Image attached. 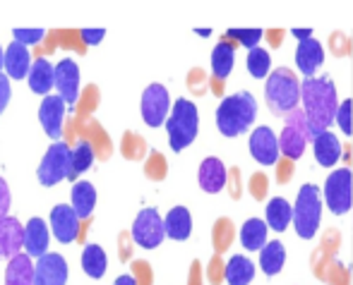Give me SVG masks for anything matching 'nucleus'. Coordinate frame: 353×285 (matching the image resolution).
I'll return each mask as SVG.
<instances>
[{
  "label": "nucleus",
  "instance_id": "1",
  "mask_svg": "<svg viewBox=\"0 0 353 285\" xmlns=\"http://www.w3.org/2000/svg\"><path fill=\"white\" fill-rule=\"evenodd\" d=\"M301 103L307 115L312 137L327 132L332 120H336L339 113V98H336V87L330 77H310L301 84Z\"/></svg>",
  "mask_w": 353,
  "mask_h": 285
},
{
  "label": "nucleus",
  "instance_id": "2",
  "mask_svg": "<svg viewBox=\"0 0 353 285\" xmlns=\"http://www.w3.org/2000/svg\"><path fill=\"white\" fill-rule=\"evenodd\" d=\"M257 118L255 96L248 92H238L226 96L216 108V127L223 137H238L243 134Z\"/></svg>",
  "mask_w": 353,
  "mask_h": 285
},
{
  "label": "nucleus",
  "instance_id": "3",
  "mask_svg": "<svg viewBox=\"0 0 353 285\" xmlns=\"http://www.w3.org/2000/svg\"><path fill=\"white\" fill-rule=\"evenodd\" d=\"M301 84L296 79V74L288 67H279L267 77L265 84V96L270 103V111L276 115H288L298 108L301 103Z\"/></svg>",
  "mask_w": 353,
  "mask_h": 285
},
{
  "label": "nucleus",
  "instance_id": "4",
  "mask_svg": "<svg viewBox=\"0 0 353 285\" xmlns=\"http://www.w3.org/2000/svg\"><path fill=\"white\" fill-rule=\"evenodd\" d=\"M166 129L173 151H183L190 147L197 137V129H200V113H197L195 103L188 98H178L166 120Z\"/></svg>",
  "mask_w": 353,
  "mask_h": 285
},
{
  "label": "nucleus",
  "instance_id": "5",
  "mask_svg": "<svg viewBox=\"0 0 353 285\" xmlns=\"http://www.w3.org/2000/svg\"><path fill=\"white\" fill-rule=\"evenodd\" d=\"M322 218V197L315 184H303L298 192L296 207H293V226H296L298 237L312 240L320 228Z\"/></svg>",
  "mask_w": 353,
  "mask_h": 285
},
{
  "label": "nucleus",
  "instance_id": "6",
  "mask_svg": "<svg viewBox=\"0 0 353 285\" xmlns=\"http://www.w3.org/2000/svg\"><path fill=\"white\" fill-rule=\"evenodd\" d=\"M283 132L279 137V147H281V154L286 158H301L303 151H305L307 142H310L312 137V129H310V123H307V115L305 111H301V108H296L293 113L286 115V120H283Z\"/></svg>",
  "mask_w": 353,
  "mask_h": 285
},
{
  "label": "nucleus",
  "instance_id": "7",
  "mask_svg": "<svg viewBox=\"0 0 353 285\" xmlns=\"http://www.w3.org/2000/svg\"><path fill=\"white\" fill-rule=\"evenodd\" d=\"M325 202L332 213L344 216L353 209V173L349 168H339L325 182Z\"/></svg>",
  "mask_w": 353,
  "mask_h": 285
},
{
  "label": "nucleus",
  "instance_id": "8",
  "mask_svg": "<svg viewBox=\"0 0 353 285\" xmlns=\"http://www.w3.org/2000/svg\"><path fill=\"white\" fill-rule=\"evenodd\" d=\"M70 144L68 142H53L39 166V182L43 187H53L61 180H68V166H70Z\"/></svg>",
  "mask_w": 353,
  "mask_h": 285
},
{
  "label": "nucleus",
  "instance_id": "9",
  "mask_svg": "<svg viewBox=\"0 0 353 285\" xmlns=\"http://www.w3.org/2000/svg\"><path fill=\"white\" fill-rule=\"evenodd\" d=\"M163 237H166V228H163V218L159 216V211L142 209L132 223V240L144 249H154L163 242Z\"/></svg>",
  "mask_w": 353,
  "mask_h": 285
},
{
  "label": "nucleus",
  "instance_id": "10",
  "mask_svg": "<svg viewBox=\"0 0 353 285\" xmlns=\"http://www.w3.org/2000/svg\"><path fill=\"white\" fill-rule=\"evenodd\" d=\"M171 98L163 84H149L142 92V120L149 127H159L171 115Z\"/></svg>",
  "mask_w": 353,
  "mask_h": 285
},
{
  "label": "nucleus",
  "instance_id": "11",
  "mask_svg": "<svg viewBox=\"0 0 353 285\" xmlns=\"http://www.w3.org/2000/svg\"><path fill=\"white\" fill-rule=\"evenodd\" d=\"M79 221L82 218L74 213L70 204H58L51 209V230L53 237L63 244H70L74 240H79Z\"/></svg>",
  "mask_w": 353,
  "mask_h": 285
},
{
  "label": "nucleus",
  "instance_id": "12",
  "mask_svg": "<svg viewBox=\"0 0 353 285\" xmlns=\"http://www.w3.org/2000/svg\"><path fill=\"white\" fill-rule=\"evenodd\" d=\"M65 106L68 103L63 101L58 94H48L43 96L41 106H39V120L43 125V132L53 139V142H61L63 137V118H65Z\"/></svg>",
  "mask_w": 353,
  "mask_h": 285
},
{
  "label": "nucleus",
  "instance_id": "13",
  "mask_svg": "<svg viewBox=\"0 0 353 285\" xmlns=\"http://www.w3.org/2000/svg\"><path fill=\"white\" fill-rule=\"evenodd\" d=\"M68 283V262L63 254H43L34 266V285H65Z\"/></svg>",
  "mask_w": 353,
  "mask_h": 285
},
{
  "label": "nucleus",
  "instance_id": "14",
  "mask_svg": "<svg viewBox=\"0 0 353 285\" xmlns=\"http://www.w3.org/2000/svg\"><path fill=\"white\" fill-rule=\"evenodd\" d=\"M250 154L262 166H274L281 154L279 137H276L270 127H257L255 132L250 134Z\"/></svg>",
  "mask_w": 353,
  "mask_h": 285
},
{
  "label": "nucleus",
  "instance_id": "15",
  "mask_svg": "<svg viewBox=\"0 0 353 285\" xmlns=\"http://www.w3.org/2000/svg\"><path fill=\"white\" fill-rule=\"evenodd\" d=\"M53 87H56L58 96H61L68 106H74V103H77V98H79V67H77L74 60L65 58L56 65V82H53Z\"/></svg>",
  "mask_w": 353,
  "mask_h": 285
},
{
  "label": "nucleus",
  "instance_id": "16",
  "mask_svg": "<svg viewBox=\"0 0 353 285\" xmlns=\"http://www.w3.org/2000/svg\"><path fill=\"white\" fill-rule=\"evenodd\" d=\"M48 242H51V233H48L43 218H29L27 226H24V252L29 257L41 259L43 254H48Z\"/></svg>",
  "mask_w": 353,
  "mask_h": 285
},
{
  "label": "nucleus",
  "instance_id": "17",
  "mask_svg": "<svg viewBox=\"0 0 353 285\" xmlns=\"http://www.w3.org/2000/svg\"><path fill=\"white\" fill-rule=\"evenodd\" d=\"M24 247V226L14 216H5L0 221V257H17Z\"/></svg>",
  "mask_w": 353,
  "mask_h": 285
},
{
  "label": "nucleus",
  "instance_id": "18",
  "mask_svg": "<svg viewBox=\"0 0 353 285\" xmlns=\"http://www.w3.org/2000/svg\"><path fill=\"white\" fill-rule=\"evenodd\" d=\"M32 53L29 46L19 41H12L5 48V74L10 79H24L29 77V70H32Z\"/></svg>",
  "mask_w": 353,
  "mask_h": 285
},
{
  "label": "nucleus",
  "instance_id": "19",
  "mask_svg": "<svg viewBox=\"0 0 353 285\" xmlns=\"http://www.w3.org/2000/svg\"><path fill=\"white\" fill-rule=\"evenodd\" d=\"M322 63H325V51H322L320 41H315V39H307V41L298 43L296 65H298V70L305 74V79L315 77V72L322 67Z\"/></svg>",
  "mask_w": 353,
  "mask_h": 285
},
{
  "label": "nucleus",
  "instance_id": "20",
  "mask_svg": "<svg viewBox=\"0 0 353 285\" xmlns=\"http://www.w3.org/2000/svg\"><path fill=\"white\" fill-rule=\"evenodd\" d=\"M197 180H200V187L205 189L207 194H216L223 189L226 184V168L219 158H205L200 166V173H197Z\"/></svg>",
  "mask_w": 353,
  "mask_h": 285
},
{
  "label": "nucleus",
  "instance_id": "21",
  "mask_svg": "<svg viewBox=\"0 0 353 285\" xmlns=\"http://www.w3.org/2000/svg\"><path fill=\"white\" fill-rule=\"evenodd\" d=\"M312 151L322 168H332L341 158V142L327 129V132L312 137Z\"/></svg>",
  "mask_w": 353,
  "mask_h": 285
},
{
  "label": "nucleus",
  "instance_id": "22",
  "mask_svg": "<svg viewBox=\"0 0 353 285\" xmlns=\"http://www.w3.org/2000/svg\"><path fill=\"white\" fill-rule=\"evenodd\" d=\"M163 228H166V237L183 242V240L190 237L192 233V216L185 207H173L171 211L163 218Z\"/></svg>",
  "mask_w": 353,
  "mask_h": 285
},
{
  "label": "nucleus",
  "instance_id": "23",
  "mask_svg": "<svg viewBox=\"0 0 353 285\" xmlns=\"http://www.w3.org/2000/svg\"><path fill=\"white\" fill-rule=\"evenodd\" d=\"M27 79H29V89H32L34 94L48 96L53 82H56V67H53L46 58H37V60H34V65H32V70H29Z\"/></svg>",
  "mask_w": 353,
  "mask_h": 285
},
{
  "label": "nucleus",
  "instance_id": "24",
  "mask_svg": "<svg viewBox=\"0 0 353 285\" xmlns=\"http://www.w3.org/2000/svg\"><path fill=\"white\" fill-rule=\"evenodd\" d=\"M5 285H34V264L27 252L17 254L5 268Z\"/></svg>",
  "mask_w": 353,
  "mask_h": 285
},
{
  "label": "nucleus",
  "instance_id": "25",
  "mask_svg": "<svg viewBox=\"0 0 353 285\" xmlns=\"http://www.w3.org/2000/svg\"><path fill=\"white\" fill-rule=\"evenodd\" d=\"M70 199H72L70 207L74 209V213H77L79 218H87V216H92L94 207H97V189H94L92 182L79 180V182L72 184Z\"/></svg>",
  "mask_w": 353,
  "mask_h": 285
},
{
  "label": "nucleus",
  "instance_id": "26",
  "mask_svg": "<svg viewBox=\"0 0 353 285\" xmlns=\"http://www.w3.org/2000/svg\"><path fill=\"white\" fill-rule=\"evenodd\" d=\"M233 63H236V46H233L231 41H221L214 46L212 51V74L214 79H219V82H223V79L231 74L233 70Z\"/></svg>",
  "mask_w": 353,
  "mask_h": 285
},
{
  "label": "nucleus",
  "instance_id": "27",
  "mask_svg": "<svg viewBox=\"0 0 353 285\" xmlns=\"http://www.w3.org/2000/svg\"><path fill=\"white\" fill-rule=\"evenodd\" d=\"M94 156H97V151H94L92 142H87V139H79V142L70 149L68 180H77L84 171H89V168H92V163H94Z\"/></svg>",
  "mask_w": 353,
  "mask_h": 285
},
{
  "label": "nucleus",
  "instance_id": "28",
  "mask_svg": "<svg viewBox=\"0 0 353 285\" xmlns=\"http://www.w3.org/2000/svg\"><path fill=\"white\" fill-rule=\"evenodd\" d=\"M223 276H226L228 285H248V283L252 281V278H255V264H252L248 257H241V254H236V257L228 259Z\"/></svg>",
  "mask_w": 353,
  "mask_h": 285
},
{
  "label": "nucleus",
  "instance_id": "29",
  "mask_svg": "<svg viewBox=\"0 0 353 285\" xmlns=\"http://www.w3.org/2000/svg\"><path fill=\"white\" fill-rule=\"evenodd\" d=\"M283 262H286V249L279 240H272L260 249V268L267 276H276L283 268Z\"/></svg>",
  "mask_w": 353,
  "mask_h": 285
},
{
  "label": "nucleus",
  "instance_id": "30",
  "mask_svg": "<svg viewBox=\"0 0 353 285\" xmlns=\"http://www.w3.org/2000/svg\"><path fill=\"white\" fill-rule=\"evenodd\" d=\"M293 221V207L281 197H274L267 204V226L276 233H283L288 228V223Z\"/></svg>",
  "mask_w": 353,
  "mask_h": 285
},
{
  "label": "nucleus",
  "instance_id": "31",
  "mask_svg": "<svg viewBox=\"0 0 353 285\" xmlns=\"http://www.w3.org/2000/svg\"><path fill=\"white\" fill-rule=\"evenodd\" d=\"M106 266H108V259H106L103 247H99V244H87L82 252L84 273H87L89 278H94V281H99V278L106 273Z\"/></svg>",
  "mask_w": 353,
  "mask_h": 285
},
{
  "label": "nucleus",
  "instance_id": "32",
  "mask_svg": "<svg viewBox=\"0 0 353 285\" xmlns=\"http://www.w3.org/2000/svg\"><path fill=\"white\" fill-rule=\"evenodd\" d=\"M267 223L260 221V218H250V221L243 223L241 228V242L245 249L255 252V249H262L267 244Z\"/></svg>",
  "mask_w": 353,
  "mask_h": 285
},
{
  "label": "nucleus",
  "instance_id": "33",
  "mask_svg": "<svg viewBox=\"0 0 353 285\" xmlns=\"http://www.w3.org/2000/svg\"><path fill=\"white\" fill-rule=\"evenodd\" d=\"M248 72L255 79L270 77L272 74V58L265 48L257 46V48H252V51H248Z\"/></svg>",
  "mask_w": 353,
  "mask_h": 285
},
{
  "label": "nucleus",
  "instance_id": "34",
  "mask_svg": "<svg viewBox=\"0 0 353 285\" xmlns=\"http://www.w3.org/2000/svg\"><path fill=\"white\" fill-rule=\"evenodd\" d=\"M265 36V32L262 29H228L226 32V39H233V41H238L241 46H245L248 51H252V48H257V43H260V39Z\"/></svg>",
  "mask_w": 353,
  "mask_h": 285
},
{
  "label": "nucleus",
  "instance_id": "35",
  "mask_svg": "<svg viewBox=\"0 0 353 285\" xmlns=\"http://www.w3.org/2000/svg\"><path fill=\"white\" fill-rule=\"evenodd\" d=\"M336 123H339L341 132L344 134H351L353 132V101H341L339 106V113H336Z\"/></svg>",
  "mask_w": 353,
  "mask_h": 285
},
{
  "label": "nucleus",
  "instance_id": "36",
  "mask_svg": "<svg viewBox=\"0 0 353 285\" xmlns=\"http://www.w3.org/2000/svg\"><path fill=\"white\" fill-rule=\"evenodd\" d=\"M43 36H46L43 29H14L12 32V41H19V43H24V46H34V43H39Z\"/></svg>",
  "mask_w": 353,
  "mask_h": 285
},
{
  "label": "nucleus",
  "instance_id": "37",
  "mask_svg": "<svg viewBox=\"0 0 353 285\" xmlns=\"http://www.w3.org/2000/svg\"><path fill=\"white\" fill-rule=\"evenodd\" d=\"M10 96H12V89H10V77L0 72V113H3L5 106L10 103Z\"/></svg>",
  "mask_w": 353,
  "mask_h": 285
},
{
  "label": "nucleus",
  "instance_id": "38",
  "mask_svg": "<svg viewBox=\"0 0 353 285\" xmlns=\"http://www.w3.org/2000/svg\"><path fill=\"white\" fill-rule=\"evenodd\" d=\"M79 36H82V41L87 43V46H97V43H101V39L106 36V32H103V29H82Z\"/></svg>",
  "mask_w": 353,
  "mask_h": 285
},
{
  "label": "nucleus",
  "instance_id": "39",
  "mask_svg": "<svg viewBox=\"0 0 353 285\" xmlns=\"http://www.w3.org/2000/svg\"><path fill=\"white\" fill-rule=\"evenodd\" d=\"M8 209H10V187L3 178H0V221L8 216Z\"/></svg>",
  "mask_w": 353,
  "mask_h": 285
},
{
  "label": "nucleus",
  "instance_id": "40",
  "mask_svg": "<svg viewBox=\"0 0 353 285\" xmlns=\"http://www.w3.org/2000/svg\"><path fill=\"white\" fill-rule=\"evenodd\" d=\"M293 36L298 41H307V39H312V29H293Z\"/></svg>",
  "mask_w": 353,
  "mask_h": 285
},
{
  "label": "nucleus",
  "instance_id": "41",
  "mask_svg": "<svg viewBox=\"0 0 353 285\" xmlns=\"http://www.w3.org/2000/svg\"><path fill=\"white\" fill-rule=\"evenodd\" d=\"M113 285H137V278L130 276V273H125V276H118Z\"/></svg>",
  "mask_w": 353,
  "mask_h": 285
},
{
  "label": "nucleus",
  "instance_id": "42",
  "mask_svg": "<svg viewBox=\"0 0 353 285\" xmlns=\"http://www.w3.org/2000/svg\"><path fill=\"white\" fill-rule=\"evenodd\" d=\"M0 70H5V51H3V46H0Z\"/></svg>",
  "mask_w": 353,
  "mask_h": 285
}]
</instances>
